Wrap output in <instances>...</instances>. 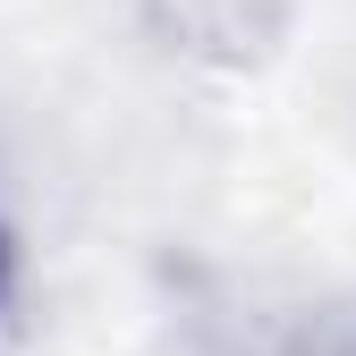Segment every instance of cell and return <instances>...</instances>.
<instances>
[{"label":"cell","mask_w":356,"mask_h":356,"mask_svg":"<svg viewBox=\"0 0 356 356\" xmlns=\"http://www.w3.org/2000/svg\"><path fill=\"white\" fill-rule=\"evenodd\" d=\"M0 297H9V238H0Z\"/></svg>","instance_id":"6da1fadb"}]
</instances>
